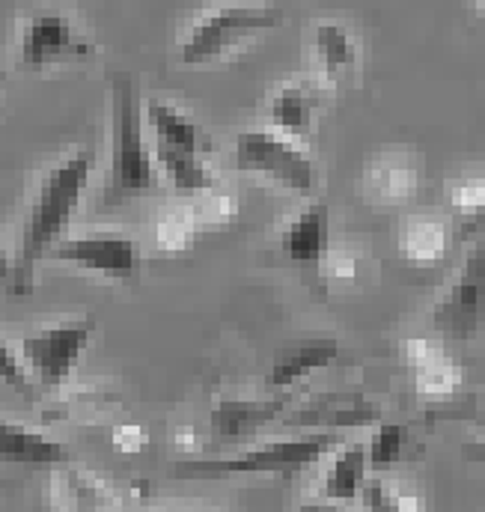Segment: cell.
Instances as JSON below:
<instances>
[{
	"label": "cell",
	"mask_w": 485,
	"mask_h": 512,
	"mask_svg": "<svg viewBox=\"0 0 485 512\" xmlns=\"http://www.w3.org/2000/svg\"><path fill=\"white\" fill-rule=\"evenodd\" d=\"M337 444L334 435H304V438H283L268 441L253 450H244L230 459H185L173 462L170 474L179 480H221V477H250V474H277L292 477L316 465L331 447Z\"/></svg>",
	"instance_id": "cell-3"
},
{
	"label": "cell",
	"mask_w": 485,
	"mask_h": 512,
	"mask_svg": "<svg viewBox=\"0 0 485 512\" xmlns=\"http://www.w3.org/2000/svg\"><path fill=\"white\" fill-rule=\"evenodd\" d=\"M331 271H334L337 277H355L358 265H355V259H352V256H334Z\"/></svg>",
	"instance_id": "cell-30"
},
{
	"label": "cell",
	"mask_w": 485,
	"mask_h": 512,
	"mask_svg": "<svg viewBox=\"0 0 485 512\" xmlns=\"http://www.w3.org/2000/svg\"><path fill=\"white\" fill-rule=\"evenodd\" d=\"M465 450H468V453H480L477 459H483L485 462V447H465Z\"/></svg>",
	"instance_id": "cell-33"
},
{
	"label": "cell",
	"mask_w": 485,
	"mask_h": 512,
	"mask_svg": "<svg viewBox=\"0 0 485 512\" xmlns=\"http://www.w3.org/2000/svg\"><path fill=\"white\" fill-rule=\"evenodd\" d=\"M131 441H140V432L137 429H128V432L117 435V444H131Z\"/></svg>",
	"instance_id": "cell-32"
},
{
	"label": "cell",
	"mask_w": 485,
	"mask_h": 512,
	"mask_svg": "<svg viewBox=\"0 0 485 512\" xmlns=\"http://www.w3.org/2000/svg\"><path fill=\"white\" fill-rule=\"evenodd\" d=\"M313 48H316V60H319L322 72L331 81H337L343 72H349L355 66V57H358L352 33L343 24H337V21H319L316 24Z\"/></svg>",
	"instance_id": "cell-18"
},
{
	"label": "cell",
	"mask_w": 485,
	"mask_h": 512,
	"mask_svg": "<svg viewBox=\"0 0 485 512\" xmlns=\"http://www.w3.org/2000/svg\"><path fill=\"white\" fill-rule=\"evenodd\" d=\"M375 188L381 191V197L387 200H408L417 188V176L411 167H399V164H387L375 173Z\"/></svg>",
	"instance_id": "cell-23"
},
{
	"label": "cell",
	"mask_w": 485,
	"mask_h": 512,
	"mask_svg": "<svg viewBox=\"0 0 485 512\" xmlns=\"http://www.w3.org/2000/svg\"><path fill=\"white\" fill-rule=\"evenodd\" d=\"M408 432L402 423H378V429L372 432L369 444H366V459L372 471H387L402 459Z\"/></svg>",
	"instance_id": "cell-22"
},
{
	"label": "cell",
	"mask_w": 485,
	"mask_h": 512,
	"mask_svg": "<svg viewBox=\"0 0 485 512\" xmlns=\"http://www.w3.org/2000/svg\"><path fill=\"white\" fill-rule=\"evenodd\" d=\"M236 167L262 176L286 191L310 194L319 182L313 158L286 134L268 128H247L236 137Z\"/></svg>",
	"instance_id": "cell-5"
},
{
	"label": "cell",
	"mask_w": 485,
	"mask_h": 512,
	"mask_svg": "<svg viewBox=\"0 0 485 512\" xmlns=\"http://www.w3.org/2000/svg\"><path fill=\"white\" fill-rule=\"evenodd\" d=\"M283 24V9L262 6V3H239V6H221L209 15H203L188 36L179 45V60L185 66H206L215 63L233 51H239L244 42L256 39L265 30H274Z\"/></svg>",
	"instance_id": "cell-4"
},
{
	"label": "cell",
	"mask_w": 485,
	"mask_h": 512,
	"mask_svg": "<svg viewBox=\"0 0 485 512\" xmlns=\"http://www.w3.org/2000/svg\"><path fill=\"white\" fill-rule=\"evenodd\" d=\"M3 84H6V75H3V72H0V87H3Z\"/></svg>",
	"instance_id": "cell-35"
},
{
	"label": "cell",
	"mask_w": 485,
	"mask_h": 512,
	"mask_svg": "<svg viewBox=\"0 0 485 512\" xmlns=\"http://www.w3.org/2000/svg\"><path fill=\"white\" fill-rule=\"evenodd\" d=\"M152 191H158V167L143 143L137 87L131 78L117 75L111 81V176L105 200L122 203Z\"/></svg>",
	"instance_id": "cell-2"
},
{
	"label": "cell",
	"mask_w": 485,
	"mask_h": 512,
	"mask_svg": "<svg viewBox=\"0 0 485 512\" xmlns=\"http://www.w3.org/2000/svg\"><path fill=\"white\" fill-rule=\"evenodd\" d=\"M155 158L158 167L164 170V176L170 179V185L182 194H200L215 188V176L206 167L203 155H188V152H173L164 146H155Z\"/></svg>",
	"instance_id": "cell-20"
},
{
	"label": "cell",
	"mask_w": 485,
	"mask_h": 512,
	"mask_svg": "<svg viewBox=\"0 0 485 512\" xmlns=\"http://www.w3.org/2000/svg\"><path fill=\"white\" fill-rule=\"evenodd\" d=\"M331 245V212L325 203L304 206L280 233V254L295 265H319Z\"/></svg>",
	"instance_id": "cell-11"
},
{
	"label": "cell",
	"mask_w": 485,
	"mask_h": 512,
	"mask_svg": "<svg viewBox=\"0 0 485 512\" xmlns=\"http://www.w3.org/2000/svg\"><path fill=\"white\" fill-rule=\"evenodd\" d=\"M3 280H12V262L3 256V251H0V283Z\"/></svg>",
	"instance_id": "cell-31"
},
{
	"label": "cell",
	"mask_w": 485,
	"mask_h": 512,
	"mask_svg": "<svg viewBox=\"0 0 485 512\" xmlns=\"http://www.w3.org/2000/svg\"><path fill=\"white\" fill-rule=\"evenodd\" d=\"M340 358V343L319 337V340H304L295 346H286L277 352L265 382L271 387H292V384L310 379L313 373L328 370Z\"/></svg>",
	"instance_id": "cell-12"
},
{
	"label": "cell",
	"mask_w": 485,
	"mask_h": 512,
	"mask_svg": "<svg viewBox=\"0 0 485 512\" xmlns=\"http://www.w3.org/2000/svg\"><path fill=\"white\" fill-rule=\"evenodd\" d=\"M453 203L459 209H465L468 215L477 212L485 203V185L483 182H462V185H456L453 188Z\"/></svg>",
	"instance_id": "cell-28"
},
{
	"label": "cell",
	"mask_w": 485,
	"mask_h": 512,
	"mask_svg": "<svg viewBox=\"0 0 485 512\" xmlns=\"http://www.w3.org/2000/svg\"><path fill=\"white\" fill-rule=\"evenodd\" d=\"M96 48L87 36L75 30V24L51 9L33 12L21 30V63L33 69H45L51 63L66 60H87Z\"/></svg>",
	"instance_id": "cell-8"
},
{
	"label": "cell",
	"mask_w": 485,
	"mask_h": 512,
	"mask_svg": "<svg viewBox=\"0 0 485 512\" xmlns=\"http://www.w3.org/2000/svg\"><path fill=\"white\" fill-rule=\"evenodd\" d=\"M69 459L66 447L45 432L30 426L0 420V462L9 465H33V468H57Z\"/></svg>",
	"instance_id": "cell-13"
},
{
	"label": "cell",
	"mask_w": 485,
	"mask_h": 512,
	"mask_svg": "<svg viewBox=\"0 0 485 512\" xmlns=\"http://www.w3.org/2000/svg\"><path fill=\"white\" fill-rule=\"evenodd\" d=\"M485 233V203L477 209V212H471L462 224H459V230H456V242H474V239H480Z\"/></svg>",
	"instance_id": "cell-29"
},
{
	"label": "cell",
	"mask_w": 485,
	"mask_h": 512,
	"mask_svg": "<svg viewBox=\"0 0 485 512\" xmlns=\"http://www.w3.org/2000/svg\"><path fill=\"white\" fill-rule=\"evenodd\" d=\"M316 108H319V90H313L310 84H292L271 96L268 120H271L274 131L295 140V137L310 134Z\"/></svg>",
	"instance_id": "cell-16"
},
{
	"label": "cell",
	"mask_w": 485,
	"mask_h": 512,
	"mask_svg": "<svg viewBox=\"0 0 485 512\" xmlns=\"http://www.w3.org/2000/svg\"><path fill=\"white\" fill-rule=\"evenodd\" d=\"M283 399H218L209 411L212 438L221 444H242L259 435L283 414Z\"/></svg>",
	"instance_id": "cell-10"
},
{
	"label": "cell",
	"mask_w": 485,
	"mask_h": 512,
	"mask_svg": "<svg viewBox=\"0 0 485 512\" xmlns=\"http://www.w3.org/2000/svg\"><path fill=\"white\" fill-rule=\"evenodd\" d=\"M366 468H369V459H366L364 444H346L334 456V462L322 480V498L337 501V504L358 501L366 483Z\"/></svg>",
	"instance_id": "cell-17"
},
{
	"label": "cell",
	"mask_w": 485,
	"mask_h": 512,
	"mask_svg": "<svg viewBox=\"0 0 485 512\" xmlns=\"http://www.w3.org/2000/svg\"><path fill=\"white\" fill-rule=\"evenodd\" d=\"M194 230H197V215H194V209H188V212H170V215L161 221V227H158V242H161L164 248H170V251H179V248H185V245L191 242Z\"/></svg>",
	"instance_id": "cell-24"
},
{
	"label": "cell",
	"mask_w": 485,
	"mask_h": 512,
	"mask_svg": "<svg viewBox=\"0 0 485 512\" xmlns=\"http://www.w3.org/2000/svg\"><path fill=\"white\" fill-rule=\"evenodd\" d=\"M51 259L78 265L84 271L108 274L117 280H128L140 268V251L131 236L125 233H84V236H69L60 239L51 248Z\"/></svg>",
	"instance_id": "cell-9"
},
{
	"label": "cell",
	"mask_w": 485,
	"mask_h": 512,
	"mask_svg": "<svg viewBox=\"0 0 485 512\" xmlns=\"http://www.w3.org/2000/svg\"><path fill=\"white\" fill-rule=\"evenodd\" d=\"M366 510H378V512H396V510H420V504H414V498H405V495H396L384 480H366L364 489Z\"/></svg>",
	"instance_id": "cell-26"
},
{
	"label": "cell",
	"mask_w": 485,
	"mask_h": 512,
	"mask_svg": "<svg viewBox=\"0 0 485 512\" xmlns=\"http://www.w3.org/2000/svg\"><path fill=\"white\" fill-rule=\"evenodd\" d=\"M96 334V319H69L51 328H42L21 340V361L30 379L42 387H60L72 376L78 358Z\"/></svg>",
	"instance_id": "cell-6"
},
{
	"label": "cell",
	"mask_w": 485,
	"mask_h": 512,
	"mask_svg": "<svg viewBox=\"0 0 485 512\" xmlns=\"http://www.w3.org/2000/svg\"><path fill=\"white\" fill-rule=\"evenodd\" d=\"M447 230L435 221H417L405 230L402 236V254L408 256L411 262L417 265H426V262H435L447 254Z\"/></svg>",
	"instance_id": "cell-21"
},
{
	"label": "cell",
	"mask_w": 485,
	"mask_h": 512,
	"mask_svg": "<svg viewBox=\"0 0 485 512\" xmlns=\"http://www.w3.org/2000/svg\"><path fill=\"white\" fill-rule=\"evenodd\" d=\"M381 411L372 402L361 399H343V402H331V405H316L307 414L292 417V423L298 426H316V429H358L378 423Z\"/></svg>",
	"instance_id": "cell-19"
},
{
	"label": "cell",
	"mask_w": 485,
	"mask_h": 512,
	"mask_svg": "<svg viewBox=\"0 0 485 512\" xmlns=\"http://www.w3.org/2000/svg\"><path fill=\"white\" fill-rule=\"evenodd\" d=\"M408 364L414 367L417 376V393L426 399H447L459 390L462 384V370L441 352L435 340L417 337L405 346Z\"/></svg>",
	"instance_id": "cell-14"
},
{
	"label": "cell",
	"mask_w": 485,
	"mask_h": 512,
	"mask_svg": "<svg viewBox=\"0 0 485 512\" xmlns=\"http://www.w3.org/2000/svg\"><path fill=\"white\" fill-rule=\"evenodd\" d=\"M194 215H197V224H209V227L230 224L233 215H236V200L230 194H221V191L209 188L206 197L194 206Z\"/></svg>",
	"instance_id": "cell-25"
},
{
	"label": "cell",
	"mask_w": 485,
	"mask_h": 512,
	"mask_svg": "<svg viewBox=\"0 0 485 512\" xmlns=\"http://www.w3.org/2000/svg\"><path fill=\"white\" fill-rule=\"evenodd\" d=\"M93 164H96L93 152H75L66 161H60L36 188L27 218H24L18 256L12 262V289L18 295H27L33 289L36 265L63 239V233L90 185Z\"/></svg>",
	"instance_id": "cell-1"
},
{
	"label": "cell",
	"mask_w": 485,
	"mask_h": 512,
	"mask_svg": "<svg viewBox=\"0 0 485 512\" xmlns=\"http://www.w3.org/2000/svg\"><path fill=\"white\" fill-rule=\"evenodd\" d=\"M477 3H480V9H483V12H485V0H477Z\"/></svg>",
	"instance_id": "cell-36"
},
{
	"label": "cell",
	"mask_w": 485,
	"mask_h": 512,
	"mask_svg": "<svg viewBox=\"0 0 485 512\" xmlns=\"http://www.w3.org/2000/svg\"><path fill=\"white\" fill-rule=\"evenodd\" d=\"M146 117H149V126L155 134V146H164L173 152H188V155H206L212 149L203 128L197 126L191 117H185L179 108H173L161 99L149 102Z\"/></svg>",
	"instance_id": "cell-15"
},
{
	"label": "cell",
	"mask_w": 485,
	"mask_h": 512,
	"mask_svg": "<svg viewBox=\"0 0 485 512\" xmlns=\"http://www.w3.org/2000/svg\"><path fill=\"white\" fill-rule=\"evenodd\" d=\"M0 382L9 384L12 390H18L21 396H33V382H30V373L21 361V355H15L3 340H0Z\"/></svg>",
	"instance_id": "cell-27"
},
{
	"label": "cell",
	"mask_w": 485,
	"mask_h": 512,
	"mask_svg": "<svg viewBox=\"0 0 485 512\" xmlns=\"http://www.w3.org/2000/svg\"><path fill=\"white\" fill-rule=\"evenodd\" d=\"M485 322V248L465 256L459 274L432 307V328L456 343L474 340Z\"/></svg>",
	"instance_id": "cell-7"
},
{
	"label": "cell",
	"mask_w": 485,
	"mask_h": 512,
	"mask_svg": "<svg viewBox=\"0 0 485 512\" xmlns=\"http://www.w3.org/2000/svg\"><path fill=\"white\" fill-rule=\"evenodd\" d=\"M480 429H483V432H485V411H483V414H480Z\"/></svg>",
	"instance_id": "cell-34"
}]
</instances>
